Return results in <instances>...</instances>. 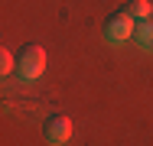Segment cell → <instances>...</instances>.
Instances as JSON below:
<instances>
[{"label":"cell","instance_id":"obj_6","mask_svg":"<svg viewBox=\"0 0 153 146\" xmlns=\"http://www.w3.org/2000/svg\"><path fill=\"white\" fill-rule=\"evenodd\" d=\"M0 72H3V75L16 72V58L10 55V49H3V52H0Z\"/></svg>","mask_w":153,"mask_h":146},{"label":"cell","instance_id":"obj_2","mask_svg":"<svg viewBox=\"0 0 153 146\" xmlns=\"http://www.w3.org/2000/svg\"><path fill=\"white\" fill-rule=\"evenodd\" d=\"M16 72H20V78H23V81H36V78L46 72V49H42V46H36V42H30V46L20 52Z\"/></svg>","mask_w":153,"mask_h":146},{"label":"cell","instance_id":"obj_4","mask_svg":"<svg viewBox=\"0 0 153 146\" xmlns=\"http://www.w3.org/2000/svg\"><path fill=\"white\" fill-rule=\"evenodd\" d=\"M134 39H137V46H140L143 52H153V16H150V20H143V23H137Z\"/></svg>","mask_w":153,"mask_h":146},{"label":"cell","instance_id":"obj_1","mask_svg":"<svg viewBox=\"0 0 153 146\" xmlns=\"http://www.w3.org/2000/svg\"><path fill=\"white\" fill-rule=\"evenodd\" d=\"M134 29H137V20L127 13V10H114V13H108V20H104V39L108 42H114V46H121L127 39H134Z\"/></svg>","mask_w":153,"mask_h":146},{"label":"cell","instance_id":"obj_3","mask_svg":"<svg viewBox=\"0 0 153 146\" xmlns=\"http://www.w3.org/2000/svg\"><path fill=\"white\" fill-rule=\"evenodd\" d=\"M42 136H46V143L52 146H62L72 140V120L65 114H49L42 120Z\"/></svg>","mask_w":153,"mask_h":146},{"label":"cell","instance_id":"obj_5","mask_svg":"<svg viewBox=\"0 0 153 146\" xmlns=\"http://www.w3.org/2000/svg\"><path fill=\"white\" fill-rule=\"evenodd\" d=\"M137 23H143V20H150L153 16V7H150V0H127V7H124Z\"/></svg>","mask_w":153,"mask_h":146}]
</instances>
